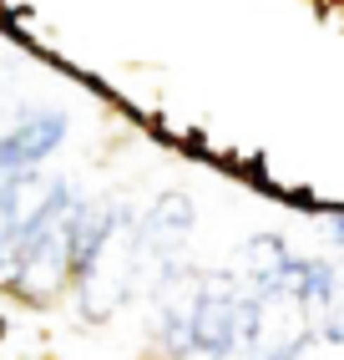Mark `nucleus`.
<instances>
[{
  "instance_id": "1",
  "label": "nucleus",
  "mask_w": 344,
  "mask_h": 360,
  "mask_svg": "<svg viewBox=\"0 0 344 360\" xmlns=\"http://www.w3.org/2000/svg\"><path fill=\"white\" fill-rule=\"evenodd\" d=\"M324 233H329V244L344 254V203H339L334 213H324Z\"/></svg>"
},
{
  "instance_id": "2",
  "label": "nucleus",
  "mask_w": 344,
  "mask_h": 360,
  "mask_svg": "<svg viewBox=\"0 0 344 360\" xmlns=\"http://www.w3.org/2000/svg\"><path fill=\"white\" fill-rule=\"evenodd\" d=\"M0 345H11V315L0 309Z\"/></svg>"
}]
</instances>
